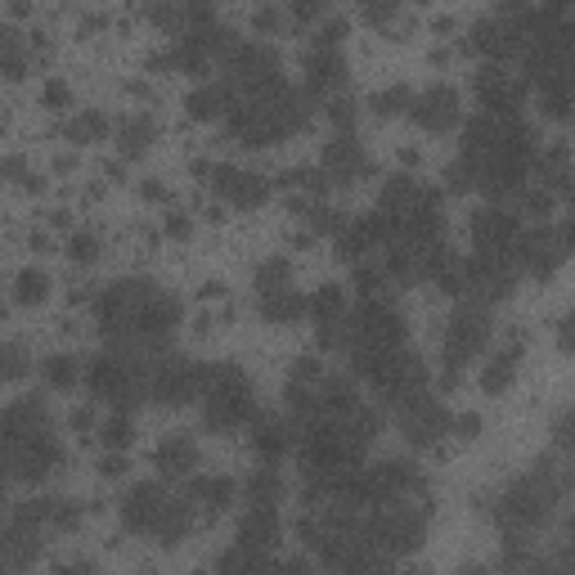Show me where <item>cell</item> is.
<instances>
[{
    "label": "cell",
    "mask_w": 575,
    "mask_h": 575,
    "mask_svg": "<svg viewBox=\"0 0 575 575\" xmlns=\"http://www.w3.org/2000/svg\"><path fill=\"white\" fill-rule=\"evenodd\" d=\"M257 306H261V315H266L270 324H288V319H297V315H306V310H310V301H306L297 288L261 293V297H257Z\"/></svg>",
    "instance_id": "cell-26"
},
{
    "label": "cell",
    "mask_w": 575,
    "mask_h": 575,
    "mask_svg": "<svg viewBox=\"0 0 575 575\" xmlns=\"http://www.w3.org/2000/svg\"><path fill=\"white\" fill-rule=\"evenodd\" d=\"M400 418H405V436H409L414 445H436V440L449 432V423H454V418L445 414V405L432 400V396H423L418 405H409Z\"/></svg>",
    "instance_id": "cell-14"
},
{
    "label": "cell",
    "mask_w": 575,
    "mask_h": 575,
    "mask_svg": "<svg viewBox=\"0 0 575 575\" xmlns=\"http://www.w3.org/2000/svg\"><path fill=\"white\" fill-rule=\"evenodd\" d=\"M153 468L162 477H194L198 468V445L194 436H167L158 449H153Z\"/></svg>",
    "instance_id": "cell-21"
},
{
    "label": "cell",
    "mask_w": 575,
    "mask_h": 575,
    "mask_svg": "<svg viewBox=\"0 0 575 575\" xmlns=\"http://www.w3.org/2000/svg\"><path fill=\"white\" fill-rule=\"evenodd\" d=\"M517 360H522V337H513L508 347H504V351H499V356L486 365V374H482V387H486L490 396H499V391H504V387L517 378Z\"/></svg>",
    "instance_id": "cell-27"
},
{
    "label": "cell",
    "mask_w": 575,
    "mask_h": 575,
    "mask_svg": "<svg viewBox=\"0 0 575 575\" xmlns=\"http://www.w3.org/2000/svg\"><path fill=\"white\" fill-rule=\"evenodd\" d=\"M557 445L575 449V409H566V414L557 418Z\"/></svg>",
    "instance_id": "cell-47"
},
{
    "label": "cell",
    "mask_w": 575,
    "mask_h": 575,
    "mask_svg": "<svg viewBox=\"0 0 575 575\" xmlns=\"http://www.w3.org/2000/svg\"><path fill=\"white\" fill-rule=\"evenodd\" d=\"M449 427H454L458 436H468V440H473V436H477V427H482V418H477V414H458Z\"/></svg>",
    "instance_id": "cell-48"
},
{
    "label": "cell",
    "mask_w": 575,
    "mask_h": 575,
    "mask_svg": "<svg viewBox=\"0 0 575 575\" xmlns=\"http://www.w3.org/2000/svg\"><path fill=\"white\" fill-rule=\"evenodd\" d=\"M279 535H284V522H279L275 508H252V513L244 517V526H239V544H248V548H257V553L275 548Z\"/></svg>",
    "instance_id": "cell-24"
},
{
    "label": "cell",
    "mask_w": 575,
    "mask_h": 575,
    "mask_svg": "<svg viewBox=\"0 0 575 575\" xmlns=\"http://www.w3.org/2000/svg\"><path fill=\"white\" fill-rule=\"evenodd\" d=\"M145 194H149V198H167V189H162L158 180H149V185H145Z\"/></svg>",
    "instance_id": "cell-57"
},
{
    "label": "cell",
    "mask_w": 575,
    "mask_h": 575,
    "mask_svg": "<svg viewBox=\"0 0 575 575\" xmlns=\"http://www.w3.org/2000/svg\"><path fill=\"white\" fill-rule=\"evenodd\" d=\"M59 575H95V566L90 562H68V566H59Z\"/></svg>",
    "instance_id": "cell-54"
},
{
    "label": "cell",
    "mask_w": 575,
    "mask_h": 575,
    "mask_svg": "<svg viewBox=\"0 0 575 575\" xmlns=\"http://www.w3.org/2000/svg\"><path fill=\"white\" fill-rule=\"evenodd\" d=\"M544 95V108L553 112V118H566V112L575 108V81H553V86H539Z\"/></svg>",
    "instance_id": "cell-39"
},
{
    "label": "cell",
    "mask_w": 575,
    "mask_h": 575,
    "mask_svg": "<svg viewBox=\"0 0 575 575\" xmlns=\"http://www.w3.org/2000/svg\"><path fill=\"white\" fill-rule=\"evenodd\" d=\"M0 427H6V449L10 445H23V440H37L50 432L46 423V405L37 396H19L6 405V414H0Z\"/></svg>",
    "instance_id": "cell-10"
},
{
    "label": "cell",
    "mask_w": 575,
    "mask_h": 575,
    "mask_svg": "<svg viewBox=\"0 0 575 575\" xmlns=\"http://www.w3.org/2000/svg\"><path fill=\"white\" fill-rule=\"evenodd\" d=\"M374 108L383 112V118H387V112H405V108H414V90L400 81V86H383L378 95H374Z\"/></svg>",
    "instance_id": "cell-40"
},
{
    "label": "cell",
    "mask_w": 575,
    "mask_h": 575,
    "mask_svg": "<svg viewBox=\"0 0 575 575\" xmlns=\"http://www.w3.org/2000/svg\"><path fill=\"white\" fill-rule=\"evenodd\" d=\"M225 68H229V86H244L248 95H261L279 81V50L266 41H239L225 54Z\"/></svg>",
    "instance_id": "cell-4"
},
{
    "label": "cell",
    "mask_w": 575,
    "mask_h": 575,
    "mask_svg": "<svg viewBox=\"0 0 575 575\" xmlns=\"http://www.w3.org/2000/svg\"><path fill=\"white\" fill-rule=\"evenodd\" d=\"M458 575H490V571H486V566H464Z\"/></svg>",
    "instance_id": "cell-58"
},
{
    "label": "cell",
    "mask_w": 575,
    "mask_h": 575,
    "mask_svg": "<svg viewBox=\"0 0 575 575\" xmlns=\"http://www.w3.org/2000/svg\"><path fill=\"white\" fill-rule=\"evenodd\" d=\"M562 571H566V566H562L557 557H548V562H535V571H531V575H562Z\"/></svg>",
    "instance_id": "cell-53"
},
{
    "label": "cell",
    "mask_w": 575,
    "mask_h": 575,
    "mask_svg": "<svg viewBox=\"0 0 575 575\" xmlns=\"http://www.w3.org/2000/svg\"><path fill=\"white\" fill-rule=\"evenodd\" d=\"M207 427H252V383L239 365H216L207 369Z\"/></svg>",
    "instance_id": "cell-1"
},
{
    "label": "cell",
    "mask_w": 575,
    "mask_h": 575,
    "mask_svg": "<svg viewBox=\"0 0 575 575\" xmlns=\"http://www.w3.org/2000/svg\"><path fill=\"white\" fill-rule=\"evenodd\" d=\"M46 293H50V275H46V270L23 266V270L14 275V301H19V306H37V301H46Z\"/></svg>",
    "instance_id": "cell-31"
},
{
    "label": "cell",
    "mask_w": 575,
    "mask_h": 575,
    "mask_svg": "<svg viewBox=\"0 0 575 575\" xmlns=\"http://www.w3.org/2000/svg\"><path fill=\"white\" fill-rule=\"evenodd\" d=\"M99 136H108V118H103V112H95V108H81L77 118L68 122V140L72 145H90Z\"/></svg>",
    "instance_id": "cell-35"
},
{
    "label": "cell",
    "mask_w": 575,
    "mask_h": 575,
    "mask_svg": "<svg viewBox=\"0 0 575 575\" xmlns=\"http://www.w3.org/2000/svg\"><path fill=\"white\" fill-rule=\"evenodd\" d=\"M252 23H257L261 32H275V28L284 23V14H279V10H257V14H252Z\"/></svg>",
    "instance_id": "cell-50"
},
{
    "label": "cell",
    "mask_w": 575,
    "mask_h": 575,
    "mask_svg": "<svg viewBox=\"0 0 575 575\" xmlns=\"http://www.w3.org/2000/svg\"><path fill=\"white\" fill-rule=\"evenodd\" d=\"M122 468H127V458H122V454H103V464H99V473H103V477H118Z\"/></svg>",
    "instance_id": "cell-52"
},
{
    "label": "cell",
    "mask_w": 575,
    "mask_h": 575,
    "mask_svg": "<svg viewBox=\"0 0 575 575\" xmlns=\"http://www.w3.org/2000/svg\"><path fill=\"white\" fill-rule=\"evenodd\" d=\"M513 244H517V216H513V211L486 207V211L473 216V248H477V257L495 261V257H504Z\"/></svg>",
    "instance_id": "cell-8"
},
{
    "label": "cell",
    "mask_w": 575,
    "mask_h": 575,
    "mask_svg": "<svg viewBox=\"0 0 575 575\" xmlns=\"http://www.w3.org/2000/svg\"><path fill=\"white\" fill-rule=\"evenodd\" d=\"M41 378L54 391H72V383L81 378V365H77V356H46L41 360Z\"/></svg>",
    "instance_id": "cell-32"
},
{
    "label": "cell",
    "mask_w": 575,
    "mask_h": 575,
    "mask_svg": "<svg viewBox=\"0 0 575 575\" xmlns=\"http://www.w3.org/2000/svg\"><path fill=\"white\" fill-rule=\"evenodd\" d=\"M0 68H6V77H10V81H19V77H23V68H28L23 46H19V32H14V28H0Z\"/></svg>",
    "instance_id": "cell-36"
},
{
    "label": "cell",
    "mask_w": 575,
    "mask_h": 575,
    "mask_svg": "<svg viewBox=\"0 0 575 575\" xmlns=\"http://www.w3.org/2000/svg\"><path fill=\"white\" fill-rule=\"evenodd\" d=\"M167 490L158 486V482H136L131 490H127V499H122V522L131 526V531H158V522H162V513H167Z\"/></svg>",
    "instance_id": "cell-9"
},
{
    "label": "cell",
    "mask_w": 575,
    "mask_h": 575,
    "mask_svg": "<svg viewBox=\"0 0 575 575\" xmlns=\"http://www.w3.org/2000/svg\"><path fill=\"white\" fill-rule=\"evenodd\" d=\"M207 391V369H198L189 356H171L153 365V396L167 405H189L194 396Z\"/></svg>",
    "instance_id": "cell-6"
},
{
    "label": "cell",
    "mask_w": 575,
    "mask_h": 575,
    "mask_svg": "<svg viewBox=\"0 0 575 575\" xmlns=\"http://www.w3.org/2000/svg\"><path fill=\"white\" fill-rule=\"evenodd\" d=\"M176 319H180V306H176V297H167L162 288H158V293H149V297H145V306L136 310L140 341H145V347H162V341H167V333L176 328Z\"/></svg>",
    "instance_id": "cell-12"
},
{
    "label": "cell",
    "mask_w": 575,
    "mask_h": 575,
    "mask_svg": "<svg viewBox=\"0 0 575 575\" xmlns=\"http://www.w3.org/2000/svg\"><path fill=\"white\" fill-rule=\"evenodd\" d=\"M341 77H347V59H341V50L310 46V54H306V86L310 90H333V86H341Z\"/></svg>",
    "instance_id": "cell-23"
},
{
    "label": "cell",
    "mask_w": 575,
    "mask_h": 575,
    "mask_svg": "<svg viewBox=\"0 0 575 575\" xmlns=\"http://www.w3.org/2000/svg\"><path fill=\"white\" fill-rule=\"evenodd\" d=\"M374 244H383V229H378L374 216L341 225V235H337V252L347 257V261H356V266H365V257L374 252Z\"/></svg>",
    "instance_id": "cell-22"
},
{
    "label": "cell",
    "mask_w": 575,
    "mask_h": 575,
    "mask_svg": "<svg viewBox=\"0 0 575 575\" xmlns=\"http://www.w3.org/2000/svg\"><path fill=\"white\" fill-rule=\"evenodd\" d=\"M257 288L261 293H279V288H293V270H288V257H270L257 266Z\"/></svg>",
    "instance_id": "cell-37"
},
{
    "label": "cell",
    "mask_w": 575,
    "mask_h": 575,
    "mask_svg": "<svg viewBox=\"0 0 575 575\" xmlns=\"http://www.w3.org/2000/svg\"><path fill=\"white\" fill-rule=\"evenodd\" d=\"M189 526H194V504H189V499H185V504H180V499H171L153 535H158L162 544H180V539L189 535Z\"/></svg>",
    "instance_id": "cell-29"
},
{
    "label": "cell",
    "mask_w": 575,
    "mask_h": 575,
    "mask_svg": "<svg viewBox=\"0 0 575 575\" xmlns=\"http://www.w3.org/2000/svg\"><path fill=\"white\" fill-rule=\"evenodd\" d=\"M216 194L225 198V202H235V207H257L266 194H270V185H266V176H252V171H244V167H216Z\"/></svg>",
    "instance_id": "cell-16"
},
{
    "label": "cell",
    "mask_w": 575,
    "mask_h": 575,
    "mask_svg": "<svg viewBox=\"0 0 575 575\" xmlns=\"http://www.w3.org/2000/svg\"><path fill=\"white\" fill-rule=\"evenodd\" d=\"M477 95H482L486 112H495V118H508V112H517V103H522V86H517L499 63H486V68H482Z\"/></svg>",
    "instance_id": "cell-15"
},
{
    "label": "cell",
    "mask_w": 575,
    "mask_h": 575,
    "mask_svg": "<svg viewBox=\"0 0 575 575\" xmlns=\"http://www.w3.org/2000/svg\"><path fill=\"white\" fill-rule=\"evenodd\" d=\"M566 252H562V239L553 235V229H539V235H526V239H517V261L531 270V275H553L557 270V261H562Z\"/></svg>",
    "instance_id": "cell-17"
},
{
    "label": "cell",
    "mask_w": 575,
    "mask_h": 575,
    "mask_svg": "<svg viewBox=\"0 0 575 575\" xmlns=\"http://www.w3.org/2000/svg\"><path fill=\"white\" fill-rule=\"evenodd\" d=\"M553 495H557L553 464H535V468H531L522 482H513V486H508V495L499 499V526H508V531H526V526H535V522L548 513Z\"/></svg>",
    "instance_id": "cell-2"
},
{
    "label": "cell",
    "mask_w": 575,
    "mask_h": 575,
    "mask_svg": "<svg viewBox=\"0 0 575 575\" xmlns=\"http://www.w3.org/2000/svg\"><path fill=\"white\" fill-rule=\"evenodd\" d=\"M252 449L266 458V464H279V458L293 449V423L288 418H279V414H261V418H252Z\"/></svg>",
    "instance_id": "cell-18"
},
{
    "label": "cell",
    "mask_w": 575,
    "mask_h": 575,
    "mask_svg": "<svg viewBox=\"0 0 575 575\" xmlns=\"http://www.w3.org/2000/svg\"><path fill=\"white\" fill-rule=\"evenodd\" d=\"M396 14V6H369L365 10V19H391Z\"/></svg>",
    "instance_id": "cell-55"
},
{
    "label": "cell",
    "mask_w": 575,
    "mask_h": 575,
    "mask_svg": "<svg viewBox=\"0 0 575 575\" xmlns=\"http://www.w3.org/2000/svg\"><path fill=\"white\" fill-rule=\"evenodd\" d=\"M557 347H562V351H575V310H566V315L557 319Z\"/></svg>",
    "instance_id": "cell-46"
},
{
    "label": "cell",
    "mask_w": 575,
    "mask_h": 575,
    "mask_svg": "<svg viewBox=\"0 0 575 575\" xmlns=\"http://www.w3.org/2000/svg\"><path fill=\"white\" fill-rule=\"evenodd\" d=\"M319 167H324V176L328 180H356L369 162H365V149L356 145V136H347V131H341L328 149H324V158H319Z\"/></svg>",
    "instance_id": "cell-20"
},
{
    "label": "cell",
    "mask_w": 575,
    "mask_h": 575,
    "mask_svg": "<svg viewBox=\"0 0 575 575\" xmlns=\"http://www.w3.org/2000/svg\"><path fill=\"white\" fill-rule=\"evenodd\" d=\"M539 176H544L548 185H566V176H571V153H566V145H553V149L539 153Z\"/></svg>",
    "instance_id": "cell-38"
},
{
    "label": "cell",
    "mask_w": 575,
    "mask_h": 575,
    "mask_svg": "<svg viewBox=\"0 0 575 575\" xmlns=\"http://www.w3.org/2000/svg\"><path fill=\"white\" fill-rule=\"evenodd\" d=\"M248 499H252V508H275L284 499V477L275 468H257L248 477Z\"/></svg>",
    "instance_id": "cell-30"
},
{
    "label": "cell",
    "mask_w": 575,
    "mask_h": 575,
    "mask_svg": "<svg viewBox=\"0 0 575 575\" xmlns=\"http://www.w3.org/2000/svg\"><path fill=\"white\" fill-rule=\"evenodd\" d=\"M189 229H194V220H189L185 211H176V216H167V235H176V239H185V235H189Z\"/></svg>",
    "instance_id": "cell-49"
},
{
    "label": "cell",
    "mask_w": 575,
    "mask_h": 575,
    "mask_svg": "<svg viewBox=\"0 0 575 575\" xmlns=\"http://www.w3.org/2000/svg\"><path fill=\"white\" fill-rule=\"evenodd\" d=\"M185 108H189V118H198V122H211V118H220V112L229 118V112H235V86L229 81H198L189 90Z\"/></svg>",
    "instance_id": "cell-19"
},
{
    "label": "cell",
    "mask_w": 575,
    "mask_h": 575,
    "mask_svg": "<svg viewBox=\"0 0 575 575\" xmlns=\"http://www.w3.org/2000/svg\"><path fill=\"white\" fill-rule=\"evenodd\" d=\"M149 140H153V122H149V118H127V122L118 127V145H122L127 158H140V153L149 149Z\"/></svg>",
    "instance_id": "cell-34"
},
{
    "label": "cell",
    "mask_w": 575,
    "mask_h": 575,
    "mask_svg": "<svg viewBox=\"0 0 575 575\" xmlns=\"http://www.w3.org/2000/svg\"><path fill=\"white\" fill-rule=\"evenodd\" d=\"M68 252H72L77 261H95V252H99V244H95V235H86V229H77V235L68 239Z\"/></svg>",
    "instance_id": "cell-44"
},
{
    "label": "cell",
    "mask_w": 575,
    "mask_h": 575,
    "mask_svg": "<svg viewBox=\"0 0 575 575\" xmlns=\"http://www.w3.org/2000/svg\"><path fill=\"white\" fill-rule=\"evenodd\" d=\"M37 548H41V531L10 526V531H6V566H10V575L28 571V566L37 562Z\"/></svg>",
    "instance_id": "cell-25"
},
{
    "label": "cell",
    "mask_w": 575,
    "mask_h": 575,
    "mask_svg": "<svg viewBox=\"0 0 575 575\" xmlns=\"http://www.w3.org/2000/svg\"><path fill=\"white\" fill-rule=\"evenodd\" d=\"M41 99H46V108H68V103H72V90H68L59 77H50V81L41 86Z\"/></svg>",
    "instance_id": "cell-43"
},
{
    "label": "cell",
    "mask_w": 575,
    "mask_h": 575,
    "mask_svg": "<svg viewBox=\"0 0 575 575\" xmlns=\"http://www.w3.org/2000/svg\"><path fill=\"white\" fill-rule=\"evenodd\" d=\"M328 118H333L341 131H347L351 118H356V99H333V103H328Z\"/></svg>",
    "instance_id": "cell-45"
},
{
    "label": "cell",
    "mask_w": 575,
    "mask_h": 575,
    "mask_svg": "<svg viewBox=\"0 0 575 575\" xmlns=\"http://www.w3.org/2000/svg\"><path fill=\"white\" fill-rule=\"evenodd\" d=\"M185 499L202 504V508H225L229 499H235V482H229V477H189Z\"/></svg>",
    "instance_id": "cell-28"
},
{
    "label": "cell",
    "mask_w": 575,
    "mask_h": 575,
    "mask_svg": "<svg viewBox=\"0 0 575 575\" xmlns=\"http://www.w3.org/2000/svg\"><path fill=\"white\" fill-rule=\"evenodd\" d=\"M486 337H490V310H486L482 301L458 306L454 319H449V337H445V360H449V369H458L464 360H473V356L486 347Z\"/></svg>",
    "instance_id": "cell-5"
},
{
    "label": "cell",
    "mask_w": 575,
    "mask_h": 575,
    "mask_svg": "<svg viewBox=\"0 0 575 575\" xmlns=\"http://www.w3.org/2000/svg\"><path fill=\"white\" fill-rule=\"evenodd\" d=\"M477 176H482V158H473V153H464L454 167H449V189H473L477 185Z\"/></svg>",
    "instance_id": "cell-41"
},
{
    "label": "cell",
    "mask_w": 575,
    "mask_h": 575,
    "mask_svg": "<svg viewBox=\"0 0 575 575\" xmlns=\"http://www.w3.org/2000/svg\"><path fill=\"white\" fill-rule=\"evenodd\" d=\"M131 432H136V423H131V414H127V409H112V414L103 418V427H99V436H103L108 454H122V449L131 445Z\"/></svg>",
    "instance_id": "cell-33"
},
{
    "label": "cell",
    "mask_w": 575,
    "mask_h": 575,
    "mask_svg": "<svg viewBox=\"0 0 575 575\" xmlns=\"http://www.w3.org/2000/svg\"><path fill=\"white\" fill-rule=\"evenodd\" d=\"M0 360H6V378L14 383V378H23V369H28V347H23L19 337H10V341H6V356H0Z\"/></svg>",
    "instance_id": "cell-42"
},
{
    "label": "cell",
    "mask_w": 575,
    "mask_h": 575,
    "mask_svg": "<svg viewBox=\"0 0 575 575\" xmlns=\"http://www.w3.org/2000/svg\"><path fill=\"white\" fill-rule=\"evenodd\" d=\"M310 315H315V337L324 347H337L341 324H347V293H341V284H324L310 297Z\"/></svg>",
    "instance_id": "cell-13"
},
{
    "label": "cell",
    "mask_w": 575,
    "mask_h": 575,
    "mask_svg": "<svg viewBox=\"0 0 575 575\" xmlns=\"http://www.w3.org/2000/svg\"><path fill=\"white\" fill-rule=\"evenodd\" d=\"M10 477L14 482H41L46 473H54L63 464V445L54 440V432L37 436V440H23V445H10Z\"/></svg>",
    "instance_id": "cell-7"
},
{
    "label": "cell",
    "mask_w": 575,
    "mask_h": 575,
    "mask_svg": "<svg viewBox=\"0 0 575 575\" xmlns=\"http://www.w3.org/2000/svg\"><path fill=\"white\" fill-rule=\"evenodd\" d=\"M270 575H310V562L293 557V562H279V566H270Z\"/></svg>",
    "instance_id": "cell-51"
},
{
    "label": "cell",
    "mask_w": 575,
    "mask_h": 575,
    "mask_svg": "<svg viewBox=\"0 0 575 575\" xmlns=\"http://www.w3.org/2000/svg\"><path fill=\"white\" fill-rule=\"evenodd\" d=\"M369 535L378 539L383 553L405 557V553H414V548L423 544V535H427V508H414V504H405V499L383 504V513L369 522Z\"/></svg>",
    "instance_id": "cell-3"
},
{
    "label": "cell",
    "mask_w": 575,
    "mask_h": 575,
    "mask_svg": "<svg viewBox=\"0 0 575 575\" xmlns=\"http://www.w3.org/2000/svg\"><path fill=\"white\" fill-rule=\"evenodd\" d=\"M414 122L418 127H427V131H445V127H454L458 122V90L454 86H445V81H436L432 90H423V95H414Z\"/></svg>",
    "instance_id": "cell-11"
},
{
    "label": "cell",
    "mask_w": 575,
    "mask_h": 575,
    "mask_svg": "<svg viewBox=\"0 0 575 575\" xmlns=\"http://www.w3.org/2000/svg\"><path fill=\"white\" fill-rule=\"evenodd\" d=\"M90 418H95L90 409H77V414H72V427H90Z\"/></svg>",
    "instance_id": "cell-56"
}]
</instances>
